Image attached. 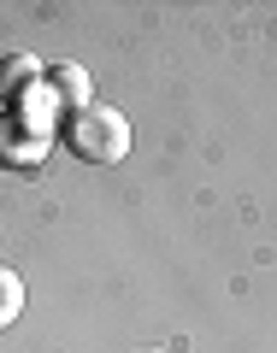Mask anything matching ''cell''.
<instances>
[{"label": "cell", "instance_id": "cell-4", "mask_svg": "<svg viewBox=\"0 0 277 353\" xmlns=\"http://www.w3.org/2000/svg\"><path fill=\"white\" fill-rule=\"evenodd\" d=\"M48 88H53V101L71 106V112H83V106H95V83H88L83 65H53L48 71Z\"/></svg>", "mask_w": 277, "mask_h": 353}, {"label": "cell", "instance_id": "cell-1", "mask_svg": "<svg viewBox=\"0 0 277 353\" xmlns=\"http://www.w3.org/2000/svg\"><path fill=\"white\" fill-rule=\"evenodd\" d=\"M65 141H71V153H83L95 165H118L130 153V118L118 106H83L65 124Z\"/></svg>", "mask_w": 277, "mask_h": 353}, {"label": "cell", "instance_id": "cell-7", "mask_svg": "<svg viewBox=\"0 0 277 353\" xmlns=\"http://www.w3.org/2000/svg\"><path fill=\"white\" fill-rule=\"evenodd\" d=\"M148 353H160V347H148Z\"/></svg>", "mask_w": 277, "mask_h": 353}, {"label": "cell", "instance_id": "cell-2", "mask_svg": "<svg viewBox=\"0 0 277 353\" xmlns=\"http://www.w3.org/2000/svg\"><path fill=\"white\" fill-rule=\"evenodd\" d=\"M53 153V136H41V130H24L12 112L0 118V159L6 165H41Z\"/></svg>", "mask_w": 277, "mask_h": 353}, {"label": "cell", "instance_id": "cell-3", "mask_svg": "<svg viewBox=\"0 0 277 353\" xmlns=\"http://www.w3.org/2000/svg\"><path fill=\"white\" fill-rule=\"evenodd\" d=\"M12 118L24 130H41V136H53V118H59V101H53V88H48V77H41L36 88H24V94H12Z\"/></svg>", "mask_w": 277, "mask_h": 353}, {"label": "cell", "instance_id": "cell-6", "mask_svg": "<svg viewBox=\"0 0 277 353\" xmlns=\"http://www.w3.org/2000/svg\"><path fill=\"white\" fill-rule=\"evenodd\" d=\"M18 312H24V277L0 265V330H6V324H18Z\"/></svg>", "mask_w": 277, "mask_h": 353}, {"label": "cell", "instance_id": "cell-5", "mask_svg": "<svg viewBox=\"0 0 277 353\" xmlns=\"http://www.w3.org/2000/svg\"><path fill=\"white\" fill-rule=\"evenodd\" d=\"M41 83V65L30 59V53H12V59L0 65V88H6V94H24V88H36Z\"/></svg>", "mask_w": 277, "mask_h": 353}]
</instances>
